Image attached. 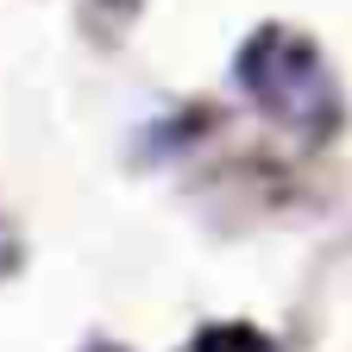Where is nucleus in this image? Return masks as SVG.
Segmentation results:
<instances>
[{"label": "nucleus", "mask_w": 352, "mask_h": 352, "mask_svg": "<svg viewBox=\"0 0 352 352\" xmlns=\"http://www.w3.org/2000/svg\"><path fill=\"white\" fill-rule=\"evenodd\" d=\"M88 352H120V346H88Z\"/></svg>", "instance_id": "20e7f679"}, {"label": "nucleus", "mask_w": 352, "mask_h": 352, "mask_svg": "<svg viewBox=\"0 0 352 352\" xmlns=\"http://www.w3.org/2000/svg\"><path fill=\"white\" fill-rule=\"evenodd\" d=\"M7 264H13V233L0 227V271H7Z\"/></svg>", "instance_id": "7ed1b4c3"}, {"label": "nucleus", "mask_w": 352, "mask_h": 352, "mask_svg": "<svg viewBox=\"0 0 352 352\" xmlns=\"http://www.w3.org/2000/svg\"><path fill=\"white\" fill-rule=\"evenodd\" d=\"M233 76H239V95L271 126L296 132V139H333L346 120L340 82L321 57V44L296 25H258L239 44Z\"/></svg>", "instance_id": "f257e3e1"}, {"label": "nucleus", "mask_w": 352, "mask_h": 352, "mask_svg": "<svg viewBox=\"0 0 352 352\" xmlns=\"http://www.w3.org/2000/svg\"><path fill=\"white\" fill-rule=\"evenodd\" d=\"M189 352H277L264 333H252V327H208Z\"/></svg>", "instance_id": "f03ea898"}]
</instances>
